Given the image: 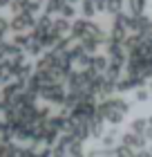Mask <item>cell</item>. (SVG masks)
I'll return each mask as SVG.
<instances>
[{"label": "cell", "mask_w": 152, "mask_h": 157, "mask_svg": "<svg viewBox=\"0 0 152 157\" xmlns=\"http://www.w3.org/2000/svg\"><path fill=\"white\" fill-rule=\"evenodd\" d=\"M67 92L63 83H49L40 88V99L49 105H65V99H67Z\"/></svg>", "instance_id": "6da1fadb"}, {"label": "cell", "mask_w": 152, "mask_h": 157, "mask_svg": "<svg viewBox=\"0 0 152 157\" xmlns=\"http://www.w3.org/2000/svg\"><path fill=\"white\" fill-rule=\"evenodd\" d=\"M146 141H148L146 137H139V135L125 130V132H121L119 144L125 146V148H130V151H134V153H139V151H143V148H146Z\"/></svg>", "instance_id": "7a4b0ae2"}, {"label": "cell", "mask_w": 152, "mask_h": 157, "mask_svg": "<svg viewBox=\"0 0 152 157\" xmlns=\"http://www.w3.org/2000/svg\"><path fill=\"white\" fill-rule=\"evenodd\" d=\"M119 139H121V132H119V128L114 126V128H110V130L103 135V139H101V148H105V151H114V148L119 146Z\"/></svg>", "instance_id": "3957f363"}, {"label": "cell", "mask_w": 152, "mask_h": 157, "mask_svg": "<svg viewBox=\"0 0 152 157\" xmlns=\"http://www.w3.org/2000/svg\"><path fill=\"white\" fill-rule=\"evenodd\" d=\"M85 34H87V18H76V20H72V32H69V36L74 38V40H81Z\"/></svg>", "instance_id": "277c9868"}, {"label": "cell", "mask_w": 152, "mask_h": 157, "mask_svg": "<svg viewBox=\"0 0 152 157\" xmlns=\"http://www.w3.org/2000/svg\"><path fill=\"white\" fill-rule=\"evenodd\" d=\"M90 135H92V139H103V135H105V119L103 117H94L90 121Z\"/></svg>", "instance_id": "5b68a950"}, {"label": "cell", "mask_w": 152, "mask_h": 157, "mask_svg": "<svg viewBox=\"0 0 152 157\" xmlns=\"http://www.w3.org/2000/svg\"><path fill=\"white\" fill-rule=\"evenodd\" d=\"M52 29L58 34V36H69V32H72V20L63 18V16H56V18H54Z\"/></svg>", "instance_id": "8992f818"}, {"label": "cell", "mask_w": 152, "mask_h": 157, "mask_svg": "<svg viewBox=\"0 0 152 157\" xmlns=\"http://www.w3.org/2000/svg\"><path fill=\"white\" fill-rule=\"evenodd\" d=\"M130 132L139 135V137H146V132H148V119H146V117L132 119V124H130Z\"/></svg>", "instance_id": "52a82bcc"}, {"label": "cell", "mask_w": 152, "mask_h": 157, "mask_svg": "<svg viewBox=\"0 0 152 157\" xmlns=\"http://www.w3.org/2000/svg\"><path fill=\"white\" fill-rule=\"evenodd\" d=\"M125 5L130 9V16H143V13H146L148 0H125Z\"/></svg>", "instance_id": "ba28073f"}, {"label": "cell", "mask_w": 152, "mask_h": 157, "mask_svg": "<svg viewBox=\"0 0 152 157\" xmlns=\"http://www.w3.org/2000/svg\"><path fill=\"white\" fill-rule=\"evenodd\" d=\"M29 38H32V36H29ZM25 54H27V56H34V59H40V56L45 54V47H43L40 40H34V38H32L29 45L25 47Z\"/></svg>", "instance_id": "9c48e42d"}, {"label": "cell", "mask_w": 152, "mask_h": 157, "mask_svg": "<svg viewBox=\"0 0 152 157\" xmlns=\"http://www.w3.org/2000/svg\"><path fill=\"white\" fill-rule=\"evenodd\" d=\"M112 27H123V29L132 32V16L130 13H119L112 18Z\"/></svg>", "instance_id": "30bf717a"}, {"label": "cell", "mask_w": 152, "mask_h": 157, "mask_svg": "<svg viewBox=\"0 0 152 157\" xmlns=\"http://www.w3.org/2000/svg\"><path fill=\"white\" fill-rule=\"evenodd\" d=\"M65 5H69V0H47L45 2V13H58L61 16V11H63V7Z\"/></svg>", "instance_id": "8fae6325"}, {"label": "cell", "mask_w": 152, "mask_h": 157, "mask_svg": "<svg viewBox=\"0 0 152 157\" xmlns=\"http://www.w3.org/2000/svg\"><path fill=\"white\" fill-rule=\"evenodd\" d=\"M107 67H110V56L107 54H94V70L98 74H105Z\"/></svg>", "instance_id": "7c38bea8"}, {"label": "cell", "mask_w": 152, "mask_h": 157, "mask_svg": "<svg viewBox=\"0 0 152 157\" xmlns=\"http://www.w3.org/2000/svg\"><path fill=\"white\" fill-rule=\"evenodd\" d=\"M78 9H81V18H87V20H94V16H96V13H98L92 0H83Z\"/></svg>", "instance_id": "4fadbf2b"}, {"label": "cell", "mask_w": 152, "mask_h": 157, "mask_svg": "<svg viewBox=\"0 0 152 157\" xmlns=\"http://www.w3.org/2000/svg\"><path fill=\"white\" fill-rule=\"evenodd\" d=\"M123 119H125V115H123L121 110H110V112L105 115V124H110L112 128H114V126L119 128V124H121Z\"/></svg>", "instance_id": "5bb4252c"}, {"label": "cell", "mask_w": 152, "mask_h": 157, "mask_svg": "<svg viewBox=\"0 0 152 157\" xmlns=\"http://www.w3.org/2000/svg\"><path fill=\"white\" fill-rule=\"evenodd\" d=\"M40 9H45V5H43V2H38V0H25V13L36 16Z\"/></svg>", "instance_id": "9a60e30c"}, {"label": "cell", "mask_w": 152, "mask_h": 157, "mask_svg": "<svg viewBox=\"0 0 152 157\" xmlns=\"http://www.w3.org/2000/svg\"><path fill=\"white\" fill-rule=\"evenodd\" d=\"M107 13H110L112 18L123 13V0H107Z\"/></svg>", "instance_id": "2e32d148"}, {"label": "cell", "mask_w": 152, "mask_h": 157, "mask_svg": "<svg viewBox=\"0 0 152 157\" xmlns=\"http://www.w3.org/2000/svg\"><path fill=\"white\" fill-rule=\"evenodd\" d=\"M52 25H54V18L49 16V13L43 11L38 18H36V27H43V29H52Z\"/></svg>", "instance_id": "e0dca14e"}, {"label": "cell", "mask_w": 152, "mask_h": 157, "mask_svg": "<svg viewBox=\"0 0 152 157\" xmlns=\"http://www.w3.org/2000/svg\"><path fill=\"white\" fill-rule=\"evenodd\" d=\"M29 34H13V36H11V43H13V45H16V47H20V49H25L27 45H29Z\"/></svg>", "instance_id": "ac0fdd59"}, {"label": "cell", "mask_w": 152, "mask_h": 157, "mask_svg": "<svg viewBox=\"0 0 152 157\" xmlns=\"http://www.w3.org/2000/svg\"><path fill=\"white\" fill-rule=\"evenodd\" d=\"M85 54H87V52L83 49L81 43H74V45L69 47V56H72V61H74V65H76V61L81 59V56H85Z\"/></svg>", "instance_id": "d6986e66"}, {"label": "cell", "mask_w": 152, "mask_h": 157, "mask_svg": "<svg viewBox=\"0 0 152 157\" xmlns=\"http://www.w3.org/2000/svg\"><path fill=\"white\" fill-rule=\"evenodd\" d=\"M134 99L139 103H146V101H150L152 99V92L148 90V88H139V90H134Z\"/></svg>", "instance_id": "ffe728a7"}, {"label": "cell", "mask_w": 152, "mask_h": 157, "mask_svg": "<svg viewBox=\"0 0 152 157\" xmlns=\"http://www.w3.org/2000/svg\"><path fill=\"white\" fill-rule=\"evenodd\" d=\"M61 16L67 18V20H76V7L74 5H65L63 11H61Z\"/></svg>", "instance_id": "44dd1931"}, {"label": "cell", "mask_w": 152, "mask_h": 157, "mask_svg": "<svg viewBox=\"0 0 152 157\" xmlns=\"http://www.w3.org/2000/svg\"><path fill=\"white\" fill-rule=\"evenodd\" d=\"M114 157H136V153L134 151H130V148H125V146H117L114 148Z\"/></svg>", "instance_id": "7402d4cb"}, {"label": "cell", "mask_w": 152, "mask_h": 157, "mask_svg": "<svg viewBox=\"0 0 152 157\" xmlns=\"http://www.w3.org/2000/svg\"><path fill=\"white\" fill-rule=\"evenodd\" d=\"M7 32H11V29H9V18L0 16V38H5Z\"/></svg>", "instance_id": "603a6c76"}, {"label": "cell", "mask_w": 152, "mask_h": 157, "mask_svg": "<svg viewBox=\"0 0 152 157\" xmlns=\"http://www.w3.org/2000/svg\"><path fill=\"white\" fill-rule=\"evenodd\" d=\"M98 13H107V0H92Z\"/></svg>", "instance_id": "cb8c5ba5"}, {"label": "cell", "mask_w": 152, "mask_h": 157, "mask_svg": "<svg viewBox=\"0 0 152 157\" xmlns=\"http://www.w3.org/2000/svg\"><path fill=\"white\" fill-rule=\"evenodd\" d=\"M52 157H69V155H67V151H65L63 146H58V144H56V146L52 148Z\"/></svg>", "instance_id": "d4e9b609"}, {"label": "cell", "mask_w": 152, "mask_h": 157, "mask_svg": "<svg viewBox=\"0 0 152 157\" xmlns=\"http://www.w3.org/2000/svg\"><path fill=\"white\" fill-rule=\"evenodd\" d=\"M136 157H152V151H150V148H143V151L136 153Z\"/></svg>", "instance_id": "484cf974"}, {"label": "cell", "mask_w": 152, "mask_h": 157, "mask_svg": "<svg viewBox=\"0 0 152 157\" xmlns=\"http://www.w3.org/2000/svg\"><path fill=\"white\" fill-rule=\"evenodd\" d=\"M98 157H114V151H105V148H101V155Z\"/></svg>", "instance_id": "4316f807"}, {"label": "cell", "mask_w": 152, "mask_h": 157, "mask_svg": "<svg viewBox=\"0 0 152 157\" xmlns=\"http://www.w3.org/2000/svg\"><path fill=\"white\" fill-rule=\"evenodd\" d=\"M11 2H13V0H0V9H2V7H7V9H9Z\"/></svg>", "instance_id": "83f0119b"}, {"label": "cell", "mask_w": 152, "mask_h": 157, "mask_svg": "<svg viewBox=\"0 0 152 157\" xmlns=\"http://www.w3.org/2000/svg\"><path fill=\"white\" fill-rule=\"evenodd\" d=\"M83 0H69V5H81Z\"/></svg>", "instance_id": "f1b7e54d"}, {"label": "cell", "mask_w": 152, "mask_h": 157, "mask_svg": "<svg viewBox=\"0 0 152 157\" xmlns=\"http://www.w3.org/2000/svg\"><path fill=\"white\" fill-rule=\"evenodd\" d=\"M146 119H148V128H152V115H150V117H146Z\"/></svg>", "instance_id": "f546056e"}, {"label": "cell", "mask_w": 152, "mask_h": 157, "mask_svg": "<svg viewBox=\"0 0 152 157\" xmlns=\"http://www.w3.org/2000/svg\"><path fill=\"white\" fill-rule=\"evenodd\" d=\"M0 112H2V92H0Z\"/></svg>", "instance_id": "4dcf8cb0"}, {"label": "cell", "mask_w": 152, "mask_h": 157, "mask_svg": "<svg viewBox=\"0 0 152 157\" xmlns=\"http://www.w3.org/2000/svg\"><path fill=\"white\" fill-rule=\"evenodd\" d=\"M2 61H5V56H2V54H0V63H2Z\"/></svg>", "instance_id": "1f68e13d"}, {"label": "cell", "mask_w": 152, "mask_h": 157, "mask_svg": "<svg viewBox=\"0 0 152 157\" xmlns=\"http://www.w3.org/2000/svg\"><path fill=\"white\" fill-rule=\"evenodd\" d=\"M150 92H152V81H150Z\"/></svg>", "instance_id": "d6a6232c"}, {"label": "cell", "mask_w": 152, "mask_h": 157, "mask_svg": "<svg viewBox=\"0 0 152 157\" xmlns=\"http://www.w3.org/2000/svg\"><path fill=\"white\" fill-rule=\"evenodd\" d=\"M20 2H25V0H20Z\"/></svg>", "instance_id": "836d02e7"}, {"label": "cell", "mask_w": 152, "mask_h": 157, "mask_svg": "<svg viewBox=\"0 0 152 157\" xmlns=\"http://www.w3.org/2000/svg\"><path fill=\"white\" fill-rule=\"evenodd\" d=\"M150 101H152V99H150Z\"/></svg>", "instance_id": "e575fe53"}]
</instances>
